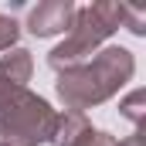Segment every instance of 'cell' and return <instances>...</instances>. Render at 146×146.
I'll return each mask as SVG.
<instances>
[{
    "mask_svg": "<svg viewBox=\"0 0 146 146\" xmlns=\"http://www.w3.org/2000/svg\"><path fill=\"white\" fill-rule=\"evenodd\" d=\"M133 75H136L133 51L112 44V48L95 51V58H88L85 65L61 72L58 82H54V88H58V99L65 102V109L85 112V109H92V106L109 102Z\"/></svg>",
    "mask_w": 146,
    "mask_h": 146,
    "instance_id": "6da1fadb",
    "label": "cell"
},
{
    "mask_svg": "<svg viewBox=\"0 0 146 146\" xmlns=\"http://www.w3.org/2000/svg\"><path fill=\"white\" fill-rule=\"evenodd\" d=\"M122 17H126V3H112V0H99V3H88V7H75V21L68 27V37L48 54V65L54 72H68L85 65L109 34H115L122 27Z\"/></svg>",
    "mask_w": 146,
    "mask_h": 146,
    "instance_id": "7a4b0ae2",
    "label": "cell"
},
{
    "mask_svg": "<svg viewBox=\"0 0 146 146\" xmlns=\"http://www.w3.org/2000/svg\"><path fill=\"white\" fill-rule=\"evenodd\" d=\"M54 119H58V112L51 109L41 95L24 88L10 106H3V112H0V136H3L0 143H7V146L51 143Z\"/></svg>",
    "mask_w": 146,
    "mask_h": 146,
    "instance_id": "3957f363",
    "label": "cell"
},
{
    "mask_svg": "<svg viewBox=\"0 0 146 146\" xmlns=\"http://www.w3.org/2000/svg\"><path fill=\"white\" fill-rule=\"evenodd\" d=\"M31 72H34V61H31V51L24 48H10L0 54V112L3 106H10L31 82Z\"/></svg>",
    "mask_w": 146,
    "mask_h": 146,
    "instance_id": "277c9868",
    "label": "cell"
},
{
    "mask_svg": "<svg viewBox=\"0 0 146 146\" xmlns=\"http://www.w3.org/2000/svg\"><path fill=\"white\" fill-rule=\"evenodd\" d=\"M75 21V3L72 0H44L27 14V31L34 37H54L65 34Z\"/></svg>",
    "mask_w": 146,
    "mask_h": 146,
    "instance_id": "5b68a950",
    "label": "cell"
},
{
    "mask_svg": "<svg viewBox=\"0 0 146 146\" xmlns=\"http://www.w3.org/2000/svg\"><path fill=\"white\" fill-rule=\"evenodd\" d=\"M92 129V122L85 119V112H58V119H54V133H51V143L54 146H75L85 133Z\"/></svg>",
    "mask_w": 146,
    "mask_h": 146,
    "instance_id": "8992f818",
    "label": "cell"
},
{
    "mask_svg": "<svg viewBox=\"0 0 146 146\" xmlns=\"http://www.w3.org/2000/svg\"><path fill=\"white\" fill-rule=\"evenodd\" d=\"M143 102H146V92H143V88H136V92H133V95L119 106V109H122V115H126L136 129H139V122H143Z\"/></svg>",
    "mask_w": 146,
    "mask_h": 146,
    "instance_id": "52a82bcc",
    "label": "cell"
},
{
    "mask_svg": "<svg viewBox=\"0 0 146 146\" xmlns=\"http://www.w3.org/2000/svg\"><path fill=\"white\" fill-rule=\"evenodd\" d=\"M17 37H21V24L7 14H0V51H10L17 44Z\"/></svg>",
    "mask_w": 146,
    "mask_h": 146,
    "instance_id": "ba28073f",
    "label": "cell"
},
{
    "mask_svg": "<svg viewBox=\"0 0 146 146\" xmlns=\"http://www.w3.org/2000/svg\"><path fill=\"white\" fill-rule=\"evenodd\" d=\"M115 143H119V139H115L112 133H106V129H88L75 146H115Z\"/></svg>",
    "mask_w": 146,
    "mask_h": 146,
    "instance_id": "9c48e42d",
    "label": "cell"
},
{
    "mask_svg": "<svg viewBox=\"0 0 146 146\" xmlns=\"http://www.w3.org/2000/svg\"><path fill=\"white\" fill-rule=\"evenodd\" d=\"M122 24L133 31L136 37H143L146 34V14L139 10V7H126V17H122Z\"/></svg>",
    "mask_w": 146,
    "mask_h": 146,
    "instance_id": "30bf717a",
    "label": "cell"
},
{
    "mask_svg": "<svg viewBox=\"0 0 146 146\" xmlns=\"http://www.w3.org/2000/svg\"><path fill=\"white\" fill-rule=\"evenodd\" d=\"M115 146H143V133H139V129H136V133H133V136H126V139H122V143H115Z\"/></svg>",
    "mask_w": 146,
    "mask_h": 146,
    "instance_id": "8fae6325",
    "label": "cell"
},
{
    "mask_svg": "<svg viewBox=\"0 0 146 146\" xmlns=\"http://www.w3.org/2000/svg\"><path fill=\"white\" fill-rule=\"evenodd\" d=\"M0 146H7V143H0Z\"/></svg>",
    "mask_w": 146,
    "mask_h": 146,
    "instance_id": "7c38bea8",
    "label": "cell"
}]
</instances>
